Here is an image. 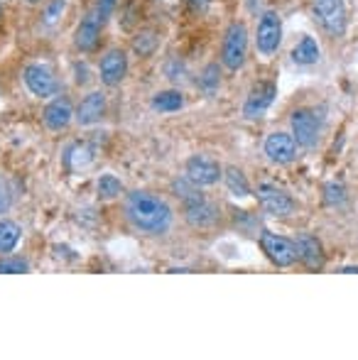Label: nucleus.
<instances>
[{"label":"nucleus","mask_w":358,"mask_h":360,"mask_svg":"<svg viewBox=\"0 0 358 360\" xmlns=\"http://www.w3.org/2000/svg\"><path fill=\"white\" fill-rule=\"evenodd\" d=\"M125 216L135 231L148 236H162L172 226V209L167 201L150 191H130L125 199Z\"/></svg>","instance_id":"f257e3e1"},{"label":"nucleus","mask_w":358,"mask_h":360,"mask_svg":"<svg viewBox=\"0 0 358 360\" xmlns=\"http://www.w3.org/2000/svg\"><path fill=\"white\" fill-rule=\"evenodd\" d=\"M245 54H248V30L243 22H231L221 42V64L229 72H238L245 64Z\"/></svg>","instance_id":"f03ea898"},{"label":"nucleus","mask_w":358,"mask_h":360,"mask_svg":"<svg viewBox=\"0 0 358 360\" xmlns=\"http://www.w3.org/2000/svg\"><path fill=\"white\" fill-rule=\"evenodd\" d=\"M282 42V20L275 10H265L255 30V47L263 57H272Z\"/></svg>","instance_id":"7ed1b4c3"},{"label":"nucleus","mask_w":358,"mask_h":360,"mask_svg":"<svg viewBox=\"0 0 358 360\" xmlns=\"http://www.w3.org/2000/svg\"><path fill=\"white\" fill-rule=\"evenodd\" d=\"M23 81L30 89V94L37 96V98H52L59 91L57 76L47 64H27L23 72Z\"/></svg>","instance_id":"20e7f679"},{"label":"nucleus","mask_w":358,"mask_h":360,"mask_svg":"<svg viewBox=\"0 0 358 360\" xmlns=\"http://www.w3.org/2000/svg\"><path fill=\"white\" fill-rule=\"evenodd\" d=\"M260 248H263V252L270 257L272 265H277V267H290L297 262L295 243L287 240L285 236H277V233L265 231L263 236H260Z\"/></svg>","instance_id":"39448f33"},{"label":"nucleus","mask_w":358,"mask_h":360,"mask_svg":"<svg viewBox=\"0 0 358 360\" xmlns=\"http://www.w3.org/2000/svg\"><path fill=\"white\" fill-rule=\"evenodd\" d=\"M314 15L329 34H344L346 30V3L344 0H312Z\"/></svg>","instance_id":"423d86ee"},{"label":"nucleus","mask_w":358,"mask_h":360,"mask_svg":"<svg viewBox=\"0 0 358 360\" xmlns=\"http://www.w3.org/2000/svg\"><path fill=\"white\" fill-rule=\"evenodd\" d=\"M221 176H224V169L211 157L194 155L186 160V179L194 181L196 186H214Z\"/></svg>","instance_id":"0eeeda50"},{"label":"nucleus","mask_w":358,"mask_h":360,"mask_svg":"<svg viewBox=\"0 0 358 360\" xmlns=\"http://www.w3.org/2000/svg\"><path fill=\"white\" fill-rule=\"evenodd\" d=\"M258 201H260V206H263L265 214L277 216V218L290 216L292 211H295V199H292L285 189H280V186H275V184H260Z\"/></svg>","instance_id":"6e6552de"},{"label":"nucleus","mask_w":358,"mask_h":360,"mask_svg":"<svg viewBox=\"0 0 358 360\" xmlns=\"http://www.w3.org/2000/svg\"><path fill=\"white\" fill-rule=\"evenodd\" d=\"M292 138L297 140V145H302L305 150H312L319 140V120L312 110L300 108L292 113Z\"/></svg>","instance_id":"1a4fd4ad"},{"label":"nucleus","mask_w":358,"mask_h":360,"mask_svg":"<svg viewBox=\"0 0 358 360\" xmlns=\"http://www.w3.org/2000/svg\"><path fill=\"white\" fill-rule=\"evenodd\" d=\"M275 96H277V86L272 84V81H260L258 86H253V91H250L248 98H245L243 115L245 118H260L272 105Z\"/></svg>","instance_id":"9d476101"},{"label":"nucleus","mask_w":358,"mask_h":360,"mask_svg":"<svg viewBox=\"0 0 358 360\" xmlns=\"http://www.w3.org/2000/svg\"><path fill=\"white\" fill-rule=\"evenodd\" d=\"M265 155L272 165H290L297 157V140L287 133H272L265 140Z\"/></svg>","instance_id":"9b49d317"},{"label":"nucleus","mask_w":358,"mask_h":360,"mask_svg":"<svg viewBox=\"0 0 358 360\" xmlns=\"http://www.w3.org/2000/svg\"><path fill=\"white\" fill-rule=\"evenodd\" d=\"M98 74L106 86H110V89L118 86L120 81L125 79V74H128V57H125L123 49H110V52H106V57L101 59Z\"/></svg>","instance_id":"f8f14e48"},{"label":"nucleus","mask_w":358,"mask_h":360,"mask_svg":"<svg viewBox=\"0 0 358 360\" xmlns=\"http://www.w3.org/2000/svg\"><path fill=\"white\" fill-rule=\"evenodd\" d=\"M103 20L96 15V10L91 8L87 15H84V20L79 22L77 27V34H74V44H77V49H82V52H91V49L98 44V37H101V30H103Z\"/></svg>","instance_id":"ddd939ff"},{"label":"nucleus","mask_w":358,"mask_h":360,"mask_svg":"<svg viewBox=\"0 0 358 360\" xmlns=\"http://www.w3.org/2000/svg\"><path fill=\"white\" fill-rule=\"evenodd\" d=\"M103 113H106V94L103 91H91L89 96H84L82 103H79L77 113H74V120L87 128V125L98 123V120L103 118Z\"/></svg>","instance_id":"4468645a"},{"label":"nucleus","mask_w":358,"mask_h":360,"mask_svg":"<svg viewBox=\"0 0 358 360\" xmlns=\"http://www.w3.org/2000/svg\"><path fill=\"white\" fill-rule=\"evenodd\" d=\"M295 248H297V260L305 262L309 270H319L324 265V250H321V243L317 240V236L300 233L295 240Z\"/></svg>","instance_id":"2eb2a0df"},{"label":"nucleus","mask_w":358,"mask_h":360,"mask_svg":"<svg viewBox=\"0 0 358 360\" xmlns=\"http://www.w3.org/2000/svg\"><path fill=\"white\" fill-rule=\"evenodd\" d=\"M184 214H186V221L194 228H211L219 221V209H216L214 204H209L204 196L191 201V204H184Z\"/></svg>","instance_id":"dca6fc26"},{"label":"nucleus","mask_w":358,"mask_h":360,"mask_svg":"<svg viewBox=\"0 0 358 360\" xmlns=\"http://www.w3.org/2000/svg\"><path fill=\"white\" fill-rule=\"evenodd\" d=\"M72 120H74V110L67 98H54L44 108V125L49 130H64Z\"/></svg>","instance_id":"f3484780"},{"label":"nucleus","mask_w":358,"mask_h":360,"mask_svg":"<svg viewBox=\"0 0 358 360\" xmlns=\"http://www.w3.org/2000/svg\"><path fill=\"white\" fill-rule=\"evenodd\" d=\"M319 54H321V49H319V44H317V39L305 34V37L292 47V62L302 64V67H309V64L319 62Z\"/></svg>","instance_id":"a211bd4d"},{"label":"nucleus","mask_w":358,"mask_h":360,"mask_svg":"<svg viewBox=\"0 0 358 360\" xmlns=\"http://www.w3.org/2000/svg\"><path fill=\"white\" fill-rule=\"evenodd\" d=\"M150 105H153V110H158V113H174V110H179L181 105H184V96L172 89L158 91V94L153 96V101H150Z\"/></svg>","instance_id":"6ab92c4d"},{"label":"nucleus","mask_w":358,"mask_h":360,"mask_svg":"<svg viewBox=\"0 0 358 360\" xmlns=\"http://www.w3.org/2000/svg\"><path fill=\"white\" fill-rule=\"evenodd\" d=\"M20 236H23V231H20V226L15 221H0V255H5V252H13L15 248H18L20 243Z\"/></svg>","instance_id":"aec40b11"},{"label":"nucleus","mask_w":358,"mask_h":360,"mask_svg":"<svg viewBox=\"0 0 358 360\" xmlns=\"http://www.w3.org/2000/svg\"><path fill=\"white\" fill-rule=\"evenodd\" d=\"M91 160H94V150L84 143H74L67 152H64V162H67V167H72V169L89 167Z\"/></svg>","instance_id":"412c9836"},{"label":"nucleus","mask_w":358,"mask_h":360,"mask_svg":"<svg viewBox=\"0 0 358 360\" xmlns=\"http://www.w3.org/2000/svg\"><path fill=\"white\" fill-rule=\"evenodd\" d=\"M226 179V186H229V191L234 196H238V199H245V196H250V184L248 179H245V174L238 169V167H229L224 174Z\"/></svg>","instance_id":"4be33fe9"},{"label":"nucleus","mask_w":358,"mask_h":360,"mask_svg":"<svg viewBox=\"0 0 358 360\" xmlns=\"http://www.w3.org/2000/svg\"><path fill=\"white\" fill-rule=\"evenodd\" d=\"M96 189H98L101 199H106V201L118 199V196L123 194V181H120L118 176H113V174H103L98 179V184H96Z\"/></svg>","instance_id":"5701e85b"},{"label":"nucleus","mask_w":358,"mask_h":360,"mask_svg":"<svg viewBox=\"0 0 358 360\" xmlns=\"http://www.w3.org/2000/svg\"><path fill=\"white\" fill-rule=\"evenodd\" d=\"M133 47H135V52L148 57V54H153L155 47H158V37H155V32H140L138 37H135Z\"/></svg>","instance_id":"b1692460"},{"label":"nucleus","mask_w":358,"mask_h":360,"mask_svg":"<svg viewBox=\"0 0 358 360\" xmlns=\"http://www.w3.org/2000/svg\"><path fill=\"white\" fill-rule=\"evenodd\" d=\"M27 270L30 265L25 260H20V257H3L0 260V275H23Z\"/></svg>","instance_id":"393cba45"},{"label":"nucleus","mask_w":358,"mask_h":360,"mask_svg":"<svg viewBox=\"0 0 358 360\" xmlns=\"http://www.w3.org/2000/svg\"><path fill=\"white\" fill-rule=\"evenodd\" d=\"M221 84V72H219V64H209L201 74V86H204L209 94H214Z\"/></svg>","instance_id":"a878e982"},{"label":"nucleus","mask_w":358,"mask_h":360,"mask_svg":"<svg viewBox=\"0 0 358 360\" xmlns=\"http://www.w3.org/2000/svg\"><path fill=\"white\" fill-rule=\"evenodd\" d=\"M324 199H326V204L329 206H339V204H344V186L341 184H336V181H331V184H326V189H324Z\"/></svg>","instance_id":"bb28decb"},{"label":"nucleus","mask_w":358,"mask_h":360,"mask_svg":"<svg viewBox=\"0 0 358 360\" xmlns=\"http://www.w3.org/2000/svg\"><path fill=\"white\" fill-rule=\"evenodd\" d=\"M64 8H67V0H52V3L47 5V10H44V22L54 25L59 18H62Z\"/></svg>","instance_id":"cd10ccee"},{"label":"nucleus","mask_w":358,"mask_h":360,"mask_svg":"<svg viewBox=\"0 0 358 360\" xmlns=\"http://www.w3.org/2000/svg\"><path fill=\"white\" fill-rule=\"evenodd\" d=\"M10 204H13V194H10V186H8V181H5L3 176H0V216H3V214H8Z\"/></svg>","instance_id":"c85d7f7f"},{"label":"nucleus","mask_w":358,"mask_h":360,"mask_svg":"<svg viewBox=\"0 0 358 360\" xmlns=\"http://www.w3.org/2000/svg\"><path fill=\"white\" fill-rule=\"evenodd\" d=\"M115 3H118V0H96V5H94L96 15L106 22V20L110 18V13L115 10Z\"/></svg>","instance_id":"c756f323"},{"label":"nucleus","mask_w":358,"mask_h":360,"mask_svg":"<svg viewBox=\"0 0 358 360\" xmlns=\"http://www.w3.org/2000/svg\"><path fill=\"white\" fill-rule=\"evenodd\" d=\"M189 5H191L194 10H204L206 5H209V0H189Z\"/></svg>","instance_id":"7c9ffc66"},{"label":"nucleus","mask_w":358,"mask_h":360,"mask_svg":"<svg viewBox=\"0 0 358 360\" xmlns=\"http://www.w3.org/2000/svg\"><path fill=\"white\" fill-rule=\"evenodd\" d=\"M341 272H346V275H349V272H358V267H344Z\"/></svg>","instance_id":"2f4dec72"},{"label":"nucleus","mask_w":358,"mask_h":360,"mask_svg":"<svg viewBox=\"0 0 358 360\" xmlns=\"http://www.w3.org/2000/svg\"><path fill=\"white\" fill-rule=\"evenodd\" d=\"M25 3H30V5H32V3H39V0H25Z\"/></svg>","instance_id":"473e14b6"},{"label":"nucleus","mask_w":358,"mask_h":360,"mask_svg":"<svg viewBox=\"0 0 358 360\" xmlns=\"http://www.w3.org/2000/svg\"><path fill=\"white\" fill-rule=\"evenodd\" d=\"M0 18H3V3H0Z\"/></svg>","instance_id":"72a5a7b5"}]
</instances>
